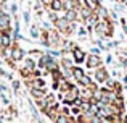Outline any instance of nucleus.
I'll return each instance as SVG.
<instances>
[{
    "instance_id": "23",
    "label": "nucleus",
    "mask_w": 127,
    "mask_h": 123,
    "mask_svg": "<svg viewBox=\"0 0 127 123\" xmlns=\"http://www.w3.org/2000/svg\"><path fill=\"white\" fill-rule=\"evenodd\" d=\"M126 89H127V84H126Z\"/></svg>"
},
{
    "instance_id": "14",
    "label": "nucleus",
    "mask_w": 127,
    "mask_h": 123,
    "mask_svg": "<svg viewBox=\"0 0 127 123\" xmlns=\"http://www.w3.org/2000/svg\"><path fill=\"white\" fill-rule=\"evenodd\" d=\"M31 36H32V37H35V39L40 37V34H39V29H37V28H31Z\"/></svg>"
},
{
    "instance_id": "11",
    "label": "nucleus",
    "mask_w": 127,
    "mask_h": 123,
    "mask_svg": "<svg viewBox=\"0 0 127 123\" xmlns=\"http://www.w3.org/2000/svg\"><path fill=\"white\" fill-rule=\"evenodd\" d=\"M24 66H26V68H29L32 73H34V70H35V62L32 60V58H26V60H24Z\"/></svg>"
},
{
    "instance_id": "20",
    "label": "nucleus",
    "mask_w": 127,
    "mask_h": 123,
    "mask_svg": "<svg viewBox=\"0 0 127 123\" xmlns=\"http://www.w3.org/2000/svg\"><path fill=\"white\" fill-rule=\"evenodd\" d=\"M113 62V55H108V57H106V63H111Z\"/></svg>"
},
{
    "instance_id": "19",
    "label": "nucleus",
    "mask_w": 127,
    "mask_h": 123,
    "mask_svg": "<svg viewBox=\"0 0 127 123\" xmlns=\"http://www.w3.org/2000/svg\"><path fill=\"white\" fill-rule=\"evenodd\" d=\"M16 10H18V6H16V3H13V5H11V11L16 13Z\"/></svg>"
},
{
    "instance_id": "22",
    "label": "nucleus",
    "mask_w": 127,
    "mask_h": 123,
    "mask_svg": "<svg viewBox=\"0 0 127 123\" xmlns=\"http://www.w3.org/2000/svg\"><path fill=\"white\" fill-rule=\"evenodd\" d=\"M121 2H122V3H124V5H127V0H121Z\"/></svg>"
},
{
    "instance_id": "7",
    "label": "nucleus",
    "mask_w": 127,
    "mask_h": 123,
    "mask_svg": "<svg viewBox=\"0 0 127 123\" xmlns=\"http://www.w3.org/2000/svg\"><path fill=\"white\" fill-rule=\"evenodd\" d=\"M10 24H11L10 15H8V13H3V15L0 16V29H6V28H10Z\"/></svg>"
},
{
    "instance_id": "12",
    "label": "nucleus",
    "mask_w": 127,
    "mask_h": 123,
    "mask_svg": "<svg viewBox=\"0 0 127 123\" xmlns=\"http://www.w3.org/2000/svg\"><path fill=\"white\" fill-rule=\"evenodd\" d=\"M106 86H108V89H111V88H114V84H116V81H114V79H113V78H109V76H108V78H106Z\"/></svg>"
},
{
    "instance_id": "6",
    "label": "nucleus",
    "mask_w": 127,
    "mask_h": 123,
    "mask_svg": "<svg viewBox=\"0 0 127 123\" xmlns=\"http://www.w3.org/2000/svg\"><path fill=\"white\" fill-rule=\"evenodd\" d=\"M29 92H31V96L34 99H42V97L47 96V92L43 91L42 88H29Z\"/></svg>"
},
{
    "instance_id": "1",
    "label": "nucleus",
    "mask_w": 127,
    "mask_h": 123,
    "mask_svg": "<svg viewBox=\"0 0 127 123\" xmlns=\"http://www.w3.org/2000/svg\"><path fill=\"white\" fill-rule=\"evenodd\" d=\"M71 54H72V58H74V63H84L85 58H87V54L82 50L81 47H77V45H74V47H72Z\"/></svg>"
},
{
    "instance_id": "18",
    "label": "nucleus",
    "mask_w": 127,
    "mask_h": 123,
    "mask_svg": "<svg viewBox=\"0 0 127 123\" xmlns=\"http://www.w3.org/2000/svg\"><path fill=\"white\" fill-rule=\"evenodd\" d=\"M13 88H15V91H18V88H19V81H13Z\"/></svg>"
},
{
    "instance_id": "9",
    "label": "nucleus",
    "mask_w": 127,
    "mask_h": 123,
    "mask_svg": "<svg viewBox=\"0 0 127 123\" xmlns=\"http://www.w3.org/2000/svg\"><path fill=\"white\" fill-rule=\"evenodd\" d=\"M64 18L68 19V21H76V19H77V8H74V10H66Z\"/></svg>"
},
{
    "instance_id": "16",
    "label": "nucleus",
    "mask_w": 127,
    "mask_h": 123,
    "mask_svg": "<svg viewBox=\"0 0 127 123\" xmlns=\"http://www.w3.org/2000/svg\"><path fill=\"white\" fill-rule=\"evenodd\" d=\"M122 31L127 34V23H126V19H122Z\"/></svg>"
},
{
    "instance_id": "5",
    "label": "nucleus",
    "mask_w": 127,
    "mask_h": 123,
    "mask_svg": "<svg viewBox=\"0 0 127 123\" xmlns=\"http://www.w3.org/2000/svg\"><path fill=\"white\" fill-rule=\"evenodd\" d=\"M108 71L105 70V66H98V70L95 71V81L96 83H105L106 78H108Z\"/></svg>"
},
{
    "instance_id": "17",
    "label": "nucleus",
    "mask_w": 127,
    "mask_h": 123,
    "mask_svg": "<svg viewBox=\"0 0 127 123\" xmlns=\"http://www.w3.org/2000/svg\"><path fill=\"white\" fill-rule=\"evenodd\" d=\"M100 52H101V49H100V47H93L92 49V54H100Z\"/></svg>"
},
{
    "instance_id": "13",
    "label": "nucleus",
    "mask_w": 127,
    "mask_h": 123,
    "mask_svg": "<svg viewBox=\"0 0 127 123\" xmlns=\"http://www.w3.org/2000/svg\"><path fill=\"white\" fill-rule=\"evenodd\" d=\"M48 54L52 57H63V52L61 50H48Z\"/></svg>"
},
{
    "instance_id": "15",
    "label": "nucleus",
    "mask_w": 127,
    "mask_h": 123,
    "mask_svg": "<svg viewBox=\"0 0 127 123\" xmlns=\"http://www.w3.org/2000/svg\"><path fill=\"white\" fill-rule=\"evenodd\" d=\"M23 16H24V21L29 23V19H31V15H29V11H24V13H23Z\"/></svg>"
},
{
    "instance_id": "2",
    "label": "nucleus",
    "mask_w": 127,
    "mask_h": 123,
    "mask_svg": "<svg viewBox=\"0 0 127 123\" xmlns=\"http://www.w3.org/2000/svg\"><path fill=\"white\" fill-rule=\"evenodd\" d=\"M87 68H98L101 66V58H100L98 54H90L87 55Z\"/></svg>"
},
{
    "instance_id": "3",
    "label": "nucleus",
    "mask_w": 127,
    "mask_h": 123,
    "mask_svg": "<svg viewBox=\"0 0 127 123\" xmlns=\"http://www.w3.org/2000/svg\"><path fill=\"white\" fill-rule=\"evenodd\" d=\"M24 55H26V52L23 50L21 47H18V45H15L13 44V47H11V58L15 62H19V60H23L24 58Z\"/></svg>"
},
{
    "instance_id": "8",
    "label": "nucleus",
    "mask_w": 127,
    "mask_h": 123,
    "mask_svg": "<svg viewBox=\"0 0 127 123\" xmlns=\"http://www.w3.org/2000/svg\"><path fill=\"white\" fill-rule=\"evenodd\" d=\"M50 10H52V11H61V10H64L63 8V0H52V2H50Z\"/></svg>"
},
{
    "instance_id": "4",
    "label": "nucleus",
    "mask_w": 127,
    "mask_h": 123,
    "mask_svg": "<svg viewBox=\"0 0 127 123\" xmlns=\"http://www.w3.org/2000/svg\"><path fill=\"white\" fill-rule=\"evenodd\" d=\"M55 24H56V29H58V31L69 32V24H71V21H68L66 18H58L55 21Z\"/></svg>"
},
{
    "instance_id": "10",
    "label": "nucleus",
    "mask_w": 127,
    "mask_h": 123,
    "mask_svg": "<svg viewBox=\"0 0 127 123\" xmlns=\"http://www.w3.org/2000/svg\"><path fill=\"white\" fill-rule=\"evenodd\" d=\"M72 76H74V78L79 81L82 76H85V71L81 68V66H72Z\"/></svg>"
},
{
    "instance_id": "21",
    "label": "nucleus",
    "mask_w": 127,
    "mask_h": 123,
    "mask_svg": "<svg viewBox=\"0 0 127 123\" xmlns=\"http://www.w3.org/2000/svg\"><path fill=\"white\" fill-rule=\"evenodd\" d=\"M122 81H124V84H127V76H124V78H122Z\"/></svg>"
}]
</instances>
